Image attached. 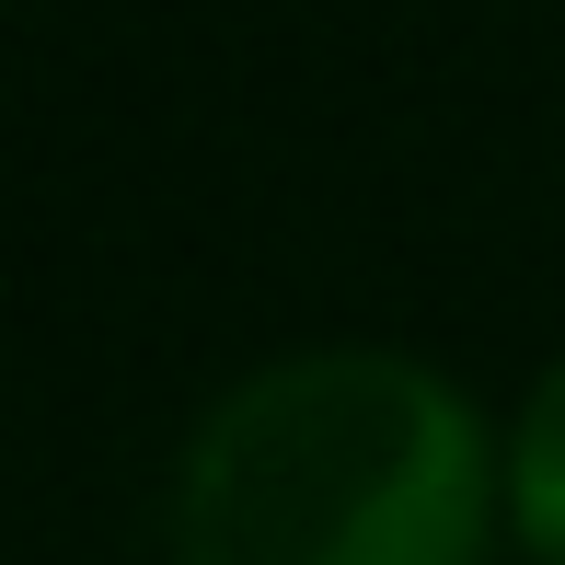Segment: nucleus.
I'll return each instance as SVG.
<instances>
[{
  "label": "nucleus",
  "mask_w": 565,
  "mask_h": 565,
  "mask_svg": "<svg viewBox=\"0 0 565 565\" xmlns=\"http://www.w3.org/2000/svg\"><path fill=\"white\" fill-rule=\"evenodd\" d=\"M508 439L404 347H289L243 370L173 461V565H473Z\"/></svg>",
  "instance_id": "f257e3e1"
},
{
  "label": "nucleus",
  "mask_w": 565,
  "mask_h": 565,
  "mask_svg": "<svg viewBox=\"0 0 565 565\" xmlns=\"http://www.w3.org/2000/svg\"><path fill=\"white\" fill-rule=\"evenodd\" d=\"M508 531L565 565V358L520 393V427H508Z\"/></svg>",
  "instance_id": "f03ea898"
}]
</instances>
